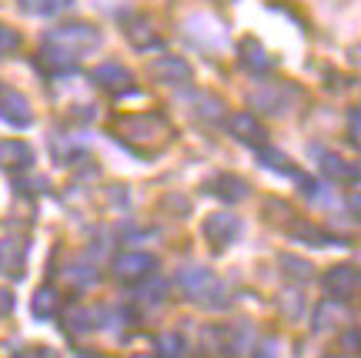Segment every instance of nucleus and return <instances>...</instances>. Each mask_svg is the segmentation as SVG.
Returning a JSON list of instances; mask_svg holds the SVG:
<instances>
[{
    "label": "nucleus",
    "mask_w": 361,
    "mask_h": 358,
    "mask_svg": "<svg viewBox=\"0 0 361 358\" xmlns=\"http://www.w3.org/2000/svg\"><path fill=\"white\" fill-rule=\"evenodd\" d=\"M278 265H281V268H288V275H291V278H298V282H308V278H311V265H308V261H301V258L281 255V258H278Z\"/></svg>",
    "instance_id": "nucleus-16"
},
{
    "label": "nucleus",
    "mask_w": 361,
    "mask_h": 358,
    "mask_svg": "<svg viewBox=\"0 0 361 358\" xmlns=\"http://www.w3.org/2000/svg\"><path fill=\"white\" fill-rule=\"evenodd\" d=\"M241 54H245V64H251L255 71H268L271 67V61L264 57L258 40H245V44H241Z\"/></svg>",
    "instance_id": "nucleus-14"
},
{
    "label": "nucleus",
    "mask_w": 361,
    "mask_h": 358,
    "mask_svg": "<svg viewBox=\"0 0 361 358\" xmlns=\"http://www.w3.org/2000/svg\"><path fill=\"white\" fill-rule=\"evenodd\" d=\"M17 47H20V34L0 24V54H11V51H17Z\"/></svg>",
    "instance_id": "nucleus-19"
},
{
    "label": "nucleus",
    "mask_w": 361,
    "mask_h": 358,
    "mask_svg": "<svg viewBox=\"0 0 361 358\" xmlns=\"http://www.w3.org/2000/svg\"><path fill=\"white\" fill-rule=\"evenodd\" d=\"M20 7L30 13H54L61 4H57V0H20Z\"/></svg>",
    "instance_id": "nucleus-20"
},
{
    "label": "nucleus",
    "mask_w": 361,
    "mask_h": 358,
    "mask_svg": "<svg viewBox=\"0 0 361 358\" xmlns=\"http://www.w3.org/2000/svg\"><path fill=\"white\" fill-rule=\"evenodd\" d=\"M228 128H231V134L238 141H245V144H264V138H268V131L261 128L258 121H255V114H247V111L234 114L228 121Z\"/></svg>",
    "instance_id": "nucleus-9"
},
{
    "label": "nucleus",
    "mask_w": 361,
    "mask_h": 358,
    "mask_svg": "<svg viewBox=\"0 0 361 358\" xmlns=\"http://www.w3.org/2000/svg\"><path fill=\"white\" fill-rule=\"evenodd\" d=\"M211 188H214L211 194H218L224 201H241L247 191V184L241 178H234V174H218V178L211 181Z\"/></svg>",
    "instance_id": "nucleus-12"
},
{
    "label": "nucleus",
    "mask_w": 361,
    "mask_h": 358,
    "mask_svg": "<svg viewBox=\"0 0 361 358\" xmlns=\"http://www.w3.org/2000/svg\"><path fill=\"white\" fill-rule=\"evenodd\" d=\"M57 308H61L57 292H54L51 285H44V288L34 294V315H37V318H54V315H57Z\"/></svg>",
    "instance_id": "nucleus-13"
},
{
    "label": "nucleus",
    "mask_w": 361,
    "mask_h": 358,
    "mask_svg": "<svg viewBox=\"0 0 361 358\" xmlns=\"http://www.w3.org/2000/svg\"><path fill=\"white\" fill-rule=\"evenodd\" d=\"M151 74L161 77V80H168V84H184V80L191 77V67L184 64L180 57H161V61L151 67Z\"/></svg>",
    "instance_id": "nucleus-11"
},
{
    "label": "nucleus",
    "mask_w": 361,
    "mask_h": 358,
    "mask_svg": "<svg viewBox=\"0 0 361 358\" xmlns=\"http://www.w3.org/2000/svg\"><path fill=\"white\" fill-rule=\"evenodd\" d=\"M291 234H295V238H308V241L314 244V248H324V244H335V238H328L324 231H318L314 225H308V221H305V225H295V228H291Z\"/></svg>",
    "instance_id": "nucleus-15"
},
{
    "label": "nucleus",
    "mask_w": 361,
    "mask_h": 358,
    "mask_svg": "<svg viewBox=\"0 0 361 358\" xmlns=\"http://www.w3.org/2000/svg\"><path fill=\"white\" fill-rule=\"evenodd\" d=\"M17 358H57V355H51L47 348H34V352H24V355H17Z\"/></svg>",
    "instance_id": "nucleus-23"
},
{
    "label": "nucleus",
    "mask_w": 361,
    "mask_h": 358,
    "mask_svg": "<svg viewBox=\"0 0 361 358\" xmlns=\"http://www.w3.org/2000/svg\"><path fill=\"white\" fill-rule=\"evenodd\" d=\"M355 288H358V271L348 268V265H338V268H331L328 275H324V292L331 294L335 302L351 298Z\"/></svg>",
    "instance_id": "nucleus-4"
},
{
    "label": "nucleus",
    "mask_w": 361,
    "mask_h": 358,
    "mask_svg": "<svg viewBox=\"0 0 361 358\" xmlns=\"http://www.w3.org/2000/svg\"><path fill=\"white\" fill-rule=\"evenodd\" d=\"M157 268V258L154 255H144V251H130V255H121L114 261V275L121 282H144L151 278Z\"/></svg>",
    "instance_id": "nucleus-2"
},
{
    "label": "nucleus",
    "mask_w": 361,
    "mask_h": 358,
    "mask_svg": "<svg viewBox=\"0 0 361 358\" xmlns=\"http://www.w3.org/2000/svg\"><path fill=\"white\" fill-rule=\"evenodd\" d=\"M204 234L214 248H228V244L241 234V225H238V217L234 215H211L204 221Z\"/></svg>",
    "instance_id": "nucleus-3"
},
{
    "label": "nucleus",
    "mask_w": 361,
    "mask_h": 358,
    "mask_svg": "<svg viewBox=\"0 0 361 358\" xmlns=\"http://www.w3.org/2000/svg\"><path fill=\"white\" fill-rule=\"evenodd\" d=\"M261 161H264V167H271V171H281V174H295V167H291V161L284 157L281 151H271V148H261Z\"/></svg>",
    "instance_id": "nucleus-17"
},
{
    "label": "nucleus",
    "mask_w": 361,
    "mask_h": 358,
    "mask_svg": "<svg viewBox=\"0 0 361 358\" xmlns=\"http://www.w3.org/2000/svg\"><path fill=\"white\" fill-rule=\"evenodd\" d=\"M180 285H184V292L191 294L194 302H204L211 292H218V282H214V275L204 268H188L180 275Z\"/></svg>",
    "instance_id": "nucleus-8"
},
{
    "label": "nucleus",
    "mask_w": 361,
    "mask_h": 358,
    "mask_svg": "<svg viewBox=\"0 0 361 358\" xmlns=\"http://www.w3.org/2000/svg\"><path fill=\"white\" fill-rule=\"evenodd\" d=\"M34 165V151L24 141H4L0 144V167L4 171H24Z\"/></svg>",
    "instance_id": "nucleus-10"
},
{
    "label": "nucleus",
    "mask_w": 361,
    "mask_h": 358,
    "mask_svg": "<svg viewBox=\"0 0 361 358\" xmlns=\"http://www.w3.org/2000/svg\"><path fill=\"white\" fill-rule=\"evenodd\" d=\"M11 308H13L11 292H0V315H11Z\"/></svg>",
    "instance_id": "nucleus-22"
},
{
    "label": "nucleus",
    "mask_w": 361,
    "mask_h": 358,
    "mask_svg": "<svg viewBox=\"0 0 361 358\" xmlns=\"http://www.w3.org/2000/svg\"><path fill=\"white\" fill-rule=\"evenodd\" d=\"M351 208H355V215L361 217V194H355V198H351Z\"/></svg>",
    "instance_id": "nucleus-24"
},
{
    "label": "nucleus",
    "mask_w": 361,
    "mask_h": 358,
    "mask_svg": "<svg viewBox=\"0 0 361 358\" xmlns=\"http://www.w3.org/2000/svg\"><path fill=\"white\" fill-rule=\"evenodd\" d=\"M348 131H351V144L361 151V111H358V107L348 114Z\"/></svg>",
    "instance_id": "nucleus-21"
},
{
    "label": "nucleus",
    "mask_w": 361,
    "mask_h": 358,
    "mask_svg": "<svg viewBox=\"0 0 361 358\" xmlns=\"http://www.w3.org/2000/svg\"><path fill=\"white\" fill-rule=\"evenodd\" d=\"M157 348H161V358H180V352H184V338L174 332L161 335L157 338Z\"/></svg>",
    "instance_id": "nucleus-18"
},
{
    "label": "nucleus",
    "mask_w": 361,
    "mask_h": 358,
    "mask_svg": "<svg viewBox=\"0 0 361 358\" xmlns=\"http://www.w3.org/2000/svg\"><path fill=\"white\" fill-rule=\"evenodd\" d=\"M0 117L13 124V128H27L30 124V104L24 94L17 90H0Z\"/></svg>",
    "instance_id": "nucleus-5"
},
{
    "label": "nucleus",
    "mask_w": 361,
    "mask_h": 358,
    "mask_svg": "<svg viewBox=\"0 0 361 358\" xmlns=\"http://www.w3.org/2000/svg\"><path fill=\"white\" fill-rule=\"evenodd\" d=\"M94 80H97L101 88L114 90V94H124V90H130V84H134V77H130L128 67L114 64V61H107V64L97 67V71H94Z\"/></svg>",
    "instance_id": "nucleus-6"
},
{
    "label": "nucleus",
    "mask_w": 361,
    "mask_h": 358,
    "mask_svg": "<svg viewBox=\"0 0 361 358\" xmlns=\"http://www.w3.org/2000/svg\"><path fill=\"white\" fill-rule=\"evenodd\" d=\"M97 40L101 37H97V30L90 24H67V27H57L54 34H47V47L67 54V57H74V54L94 47Z\"/></svg>",
    "instance_id": "nucleus-1"
},
{
    "label": "nucleus",
    "mask_w": 361,
    "mask_h": 358,
    "mask_svg": "<svg viewBox=\"0 0 361 358\" xmlns=\"http://www.w3.org/2000/svg\"><path fill=\"white\" fill-rule=\"evenodd\" d=\"M137 358H154V355H137Z\"/></svg>",
    "instance_id": "nucleus-25"
},
{
    "label": "nucleus",
    "mask_w": 361,
    "mask_h": 358,
    "mask_svg": "<svg viewBox=\"0 0 361 358\" xmlns=\"http://www.w3.org/2000/svg\"><path fill=\"white\" fill-rule=\"evenodd\" d=\"M24 258H27V244L24 241H17V238L0 241V271H4V275L20 278V275H24Z\"/></svg>",
    "instance_id": "nucleus-7"
}]
</instances>
